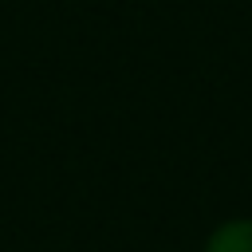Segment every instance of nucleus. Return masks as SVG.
Here are the masks:
<instances>
[{
    "label": "nucleus",
    "instance_id": "1",
    "mask_svg": "<svg viewBox=\"0 0 252 252\" xmlns=\"http://www.w3.org/2000/svg\"><path fill=\"white\" fill-rule=\"evenodd\" d=\"M201 252H252V217H224V220H217L205 232Z\"/></svg>",
    "mask_w": 252,
    "mask_h": 252
}]
</instances>
